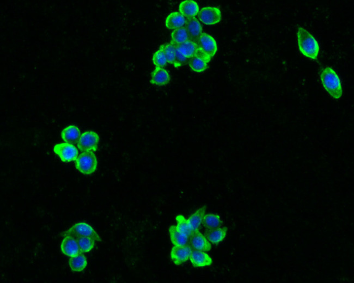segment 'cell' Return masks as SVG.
<instances>
[{
    "mask_svg": "<svg viewBox=\"0 0 354 283\" xmlns=\"http://www.w3.org/2000/svg\"><path fill=\"white\" fill-rule=\"evenodd\" d=\"M296 35L300 53L312 60H316L320 48L315 36L303 27L298 28Z\"/></svg>",
    "mask_w": 354,
    "mask_h": 283,
    "instance_id": "cell-1",
    "label": "cell"
},
{
    "mask_svg": "<svg viewBox=\"0 0 354 283\" xmlns=\"http://www.w3.org/2000/svg\"><path fill=\"white\" fill-rule=\"evenodd\" d=\"M320 78L322 86L331 97L340 99L343 96V87L340 78L335 71L331 67H326L322 69Z\"/></svg>",
    "mask_w": 354,
    "mask_h": 283,
    "instance_id": "cell-2",
    "label": "cell"
},
{
    "mask_svg": "<svg viewBox=\"0 0 354 283\" xmlns=\"http://www.w3.org/2000/svg\"><path fill=\"white\" fill-rule=\"evenodd\" d=\"M76 170L84 175H91L96 172L98 167V160L92 151H85L78 156L75 160Z\"/></svg>",
    "mask_w": 354,
    "mask_h": 283,
    "instance_id": "cell-3",
    "label": "cell"
},
{
    "mask_svg": "<svg viewBox=\"0 0 354 283\" xmlns=\"http://www.w3.org/2000/svg\"><path fill=\"white\" fill-rule=\"evenodd\" d=\"M201 55L208 62L215 56L217 51L215 39L210 34L202 33L196 40Z\"/></svg>",
    "mask_w": 354,
    "mask_h": 283,
    "instance_id": "cell-4",
    "label": "cell"
},
{
    "mask_svg": "<svg viewBox=\"0 0 354 283\" xmlns=\"http://www.w3.org/2000/svg\"><path fill=\"white\" fill-rule=\"evenodd\" d=\"M63 236H71L74 238L87 237L95 240L96 242H101V238L90 224L85 222L74 224L67 231L62 234Z\"/></svg>",
    "mask_w": 354,
    "mask_h": 283,
    "instance_id": "cell-5",
    "label": "cell"
},
{
    "mask_svg": "<svg viewBox=\"0 0 354 283\" xmlns=\"http://www.w3.org/2000/svg\"><path fill=\"white\" fill-rule=\"evenodd\" d=\"M53 151L62 162L66 163L75 161L79 154L74 145L67 142L55 144Z\"/></svg>",
    "mask_w": 354,
    "mask_h": 283,
    "instance_id": "cell-6",
    "label": "cell"
},
{
    "mask_svg": "<svg viewBox=\"0 0 354 283\" xmlns=\"http://www.w3.org/2000/svg\"><path fill=\"white\" fill-rule=\"evenodd\" d=\"M100 136L93 131L82 133L78 141L77 147L82 151H96L100 143Z\"/></svg>",
    "mask_w": 354,
    "mask_h": 283,
    "instance_id": "cell-7",
    "label": "cell"
},
{
    "mask_svg": "<svg viewBox=\"0 0 354 283\" xmlns=\"http://www.w3.org/2000/svg\"><path fill=\"white\" fill-rule=\"evenodd\" d=\"M198 15L201 22L206 25H216L219 23L222 19L220 9L214 6L202 8Z\"/></svg>",
    "mask_w": 354,
    "mask_h": 283,
    "instance_id": "cell-8",
    "label": "cell"
},
{
    "mask_svg": "<svg viewBox=\"0 0 354 283\" xmlns=\"http://www.w3.org/2000/svg\"><path fill=\"white\" fill-rule=\"evenodd\" d=\"M192 251L189 245L174 246L171 250L170 257L175 265H179L190 259Z\"/></svg>",
    "mask_w": 354,
    "mask_h": 283,
    "instance_id": "cell-9",
    "label": "cell"
},
{
    "mask_svg": "<svg viewBox=\"0 0 354 283\" xmlns=\"http://www.w3.org/2000/svg\"><path fill=\"white\" fill-rule=\"evenodd\" d=\"M188 243L192 249L194 250L208 251L212 248L209 240L199 230L192 232L190 236Z\"/></svg>",
    "mask_w": 354,
    "mask_h": 283,
    "instance_id": "cell-10",
    "label": "cell"
},
{
    "mask_svg": "<svg viewBox=\"0 0 354 283\" xmlns=\"http://www.w3.org/2000/svg\"><path fill=\"white\" fill-rule=\"evenodd\" d=\"M176 52L187 60L196 56H203L196 42L191 40H188L185 43L176 46Z\"/></svg>",
    "mask_w": 354,
    "mask_h": 283,
    "instance_id": "cell-11",
    "label": "cell"
},
{
    "mask_svg": "<svg viewBox=\"0 0 354 283\" xmlns=\"http://www.w3.org/2000/svg\"><path fill=\"white\" fill-rule=\"evenodd\" d=\"M61 251L62 254L72 258L81 254V251L77 240L71 236H65L61 244Z\"/></svg>",
    "mask_w": 354,
    "mask_h": 283,
    "instance_id": "cell-12",
    "label": "cell"
},
{
    "mask_svg": "<svg viewBox=\"0 0 354 283\" xmlns=\"http://www.w3.org/2000/svg\"><path fill=\"white\" fill-rule=\"evenodd\" d=\"M171 76L169 71L164 68L155 67L151 72L150 83L157 86H164L170 82Z\"/></svg>",
    "mask_w": 354,
    "mask_h": 283,
    "instance_id": "cell-13",
    "label": "cell"
},
{
    "mask_svg": "<svg viewBox=\"0 0 354 283\" xmlns=\"http://www.w3.org/2000/svg\"><path fill=\"white\" fill-rule=\"evenodd\" d=\"M189 259L195 267H205L212 264L211 256L204 251L192 250Z\"/></svg>",
    "mask_w": 354,
    "mask_h": 283,
    "instance_id": "cell-14",
    "label": "cell"
},
{
    "mask_svg": "<svg viewBox=\"0 0 354 283\" xmlns=\"http://www.w3.org/2000/svg\"><path fill=\"white\" fill-rule=\"evenodd\" d=\"M179 11L186 19L194 18L199 14L200 7L196 1L185 0L180 3Z\"/></svg>",
    "mask_w": 354,
    "mask_h": 283,
    "instance_id": "cell-15",
    "label": "cell"
},
{
    "mask_svg": "<svg viewBox=\"0 0 354 283\" xmlns=\"http://www.w3.org/2000/svg\"><path fill=\"white\" fill-rule=\"evenodd\" d=\"M189 40L195 41L202 34V26L199 20L196 18L186 19L184 26Z\"/></svg>",
    "mask_w": 354,
    "mask_h": 283,
    "instance_id": "cell-16",
    "label": "cell"
},
{
    "mask_svg": "<svg viewBox=\"0 0 354 283\" xmlns=\"http://www.w3.org/2000/svg\"><path fill=\"white\" fill-rule=\"evenodd\" d=\"M186 18L179 12H172L165 20L166 28L170 30H175L184 27Z\"/></svg>",
    "mask_w": 354,
    "mask_h": 283,
    "instance_id": "cell-17",
    "label": "cell"
},
{
    "mask_svg": "<svg viewBox=\"0 0 354 283\" xmlns=\"http://www.w3.org/2000/svg\"><path fill=\"white\" fill-rule=\"evenodd\" d=\"M80 136V129L74 125L68 126L61 132V138L67 143H76Z\"/></svg>",
    "mask_w": 354,
    "mask_h": 283,
    "instance_id": "cell-18",
    "label": "cell"
},
{
    "mask_svg": "<svg viewBox=\"0 0 354 283\" xmlns=\"http://www.w3.org/2000/svg\"><path fill=\"white\" fill-rule=\"evenodd\" d=\"M227 227H218L212 229H207L206 237L209 242L213 244H218L222 242L226 237Z\"/></svg>",
    "mask_w": 354,
    "mask_h": 283,
    "instance_id": "cell-19",
    "label": "cell"
},
{
    "mask_svg": "<svg viewBox=\"0 0 354 283\" xmlns=\"http://www.w3.org/2000/svg\"><path fill=\"white\" fill-rule=\"evenodd\" d=\"M170 240L174 246H184L188 244L189 237L181 232L175 225L169 229Z\"/></svg>",
    "mask_w": 354,
    "mask_h": 283,
    "instance_id": "cell-20",
    "label": "cell"
},
{
    "mask_svg": "<svg viewBox=\"0 0 354 283\" xmlns=\"http://www.w3.org/2000/svg\"><path fill=\"white\" fill-rule=\"evenodd\" d=\"M206 210L205 207L198 209L187 219L192 231L195 232L197 231V230H199L205 216Z\"/></svg>",
    "mask_w": 354,
    "mask_h": 283,
    "instance_id": "cell-21",
    "label": "cell"
},
{
    "mask_svg": "<svg viewBox=\"0 0 354 283\" xmlns=\"http://www.w3.org/2000/svg\"><path fill=\"white\" fill-rule=\"evenodd\" d=\"M188 65L190 69L196 72L200 73L207 70L208 62L205 57L202 56H196L188 60Z\"/></svg>",
    "mask_w": 354,
    "mask_h": 283,
    "instance_id": "cell-22",
    "label": "cell"
},
{
    "mask_svg": "<svg viewBox=\"0 0 354 283\" xmlns=\"http://www.w3.org/2000/svg\"><path fill=\"white\" fill-rule=\"evenodd\" d=\"M88 261L85 255L81 253L74 257L71 258L69 266L71 270L74 272H80L84 271L87 266Z\"/></svg>",
    "mask_w": 354,
    "mask_h": 283,
    "instance_id": "cell-23",
    "label": "cell"
},
{
    "mask_svg": "<svg viewBox=\"0 0 354 283\" xmlns=\"http://www.w3.org/2000/svg\"><path fill=\"white\" fill-rule=\"evenodd\" d=\"M171 43L176 46L181 45L189 40L188 35L184 27L175 30L172 32Z\"/></svg>",
    "mask_w": 354,
    "mask_h": 283,
    "instance_id": "cell-24",
    "label": "cell"
},
{
    "mask_svg": "<svg viewBox=\"0 0 354 283\" xmlns=\"http://www.w3.org/2000/svg\"><path fill=\"white\" fill-rule=\"evenodd\" d=\"M203 224L207 229H212L220 227L222 221L218 214L211 213L205 214Z\"/></svg>",
    "mask_w": 354,
    "mask_h": 283,
    "instance_id": "cell-25",
    "label": "cell"
},
{
    "mask_svg": "<svg viewBox=\"0 0 354 283\" xmlns=\"http://www.w3.org/2000/svg\"><path fill=\"white\" fill-rule=\"evenodd\" d=\"M77 240L81 253L90 252L96 245V241L90 238L78 237L75 238Z\"/></svg>",
    "mask_w": 354,
    "mask_h": 283,
    "instance_id": "cell-26",
    "label": "cell"
},
{
    "mask_svg": "<svg viewBox=\"0 0 354 283\" xmlns=\"http://www.w3.org/2000/svg\"><path fill=\"white\" fill-rule=\"evenodd\" d=\"M159 49L164 52L168 63L174 65L176 59V46L171 43H166L161 45Z\"/></svg>",
    "mask_w": 354,
    "mask_h": 283,
    "instance_id": "cell-27",
    "label": "cell"
},
{
    "mask_svg": "<svg viewBox=\"0 0 354 283\" xmlns=\"http://www.w3.org/2000/svg\"><path fill=\"white\" fill-rule=\"evenodd\" d=\"M176 220L177 222L176 227L178 228L180 231L186 235L187 237H190L192 232V229H191L187 220L184 217V216L181 214H179L176 217Z\"/></svg>",
    "mask_w": 354,
    "mask_h": 283,
    "instance_id": "cell-28",
    "label": "cell"
},
{
    "mask_svg": "<svg viewBox=\"0 0 354 283\" xmlns=\"http://www.w3.org/2000/svg\"><path fill=\"white\" fill-rule=\"evenodd\" d=\"M152 62L155 67L159 68H164L168 64L167 59L164 52L159 49L153 54Z\"/></svg>",
    "mask_w": 354,
    "mask_h": 283,
    "instance_id": "cell-29",
    "label": "cell"
}]
</instances>
